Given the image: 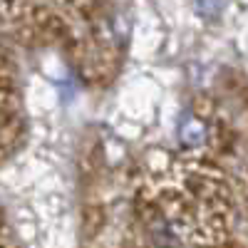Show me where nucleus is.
Instances as JSON below:
<instances>
[{"instance_id": "obj_1", "label": "nucleus", "mask_w": 248, "mask_h": 248, "mask_svg": "<svg viewBox=\"0 0 248 248\" xmlns=\"http://www.w3.org/2000/svg\"><path fill=\"white\" fill-rule=\"evenodd\" d=\"M206 137H209V129H206L203 119L194 117V114H186L179 124V139L186 149H199L201 144L206 141Z\"/></svg>"}]
</instances>
